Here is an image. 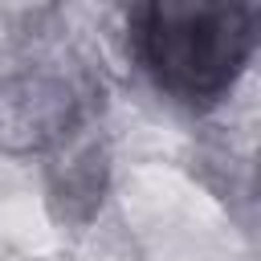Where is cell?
<instances>
[{"label": "cell", "mask_w": 261, "mask_h": 261, "mask_svg": "<svg viewBox=\"0 0 261 261\" xmlns=\"http://www.w3.org/2000/svg\"><path fill=\"white\" fill-rule=\"evenodd\" d=\"M261 41V4L253 0H155L135 8V49L151 82L204 110L220 102Z\"/></svg>", "instance_id": "1"}]
</instances>
